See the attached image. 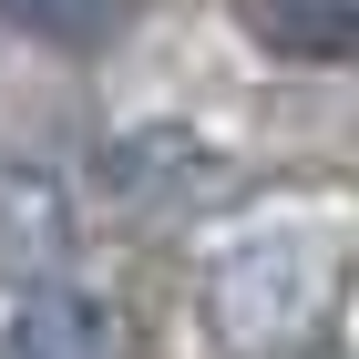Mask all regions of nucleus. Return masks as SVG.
I'll return each mask as SVG.
<instances>
[{
	"label": "nucleus",
	"instance_id": "nucleus-2",
	"mask_svg": "<svg viewBox=\"0 0 359 359\" xmlns=\"http://www.w3.org/2000/svg\"><path fill=\"white\" fill-rule=\"evenodd\" d=\"M257 52L318 62V72H359V0H236Z\"/></svg>",
	"mask_w": 359,
	"mask_h": 359
},
{
	"label": "nucleus",
	"instance_id": "nucleus-1",
	"mask_svg": "<svg viewBox=\"0 0 359 359\" xmlns=\"http://www.w3.org/2000/svg\"><path fill=\"white\" fill-rule=\"evenodd\" d=\"M0 359H134V339H123V308L113 298L41 277V287L0 298Z\"/></svg>",
	"mask_w": 359,
	"mask_h": 359
},
{
	"label": "nucleus",
	"instance_id": "nucleus-3",
	"mask_svg": "<svg viewBox=\"0 0 359 359\" xmlns=\"http://www.w3.org/2000/svg\"><path fill=\"white\" fill-rule=\"evenodd\" d=\"M134 21V0H0V31H21L41 52H103Z\"/></svg>",
	"mask_w": 359,
	"mask_h": 359
}]
</instances>
